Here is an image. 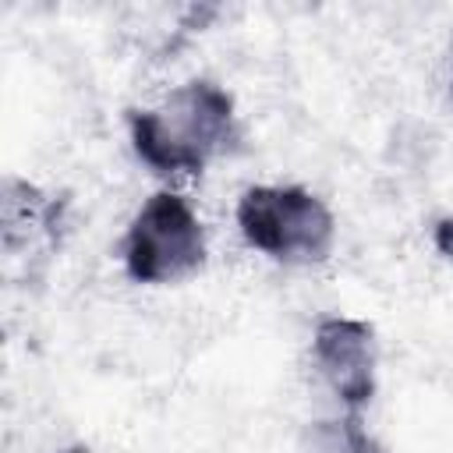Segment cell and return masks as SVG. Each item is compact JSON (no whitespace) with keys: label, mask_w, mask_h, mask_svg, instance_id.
Returning <instances> with one entry per match:
<instances>
[{"label":"cell","mask_w":453,"mask_h":453,"mask_svg":"<svg viewBox=\"0 0 453 453\" xmlns=\"http://www.w3.org/2000/svg\"><path fill=\"white\" fill-rule=\"evenodd\" d=\"M0 209H4V244L14 248L18 244V234L32 237L35 230L46 226V198L35 184L21 180V177H4V198H0Z\"/></svg>","instance_id":"5"},{"label":"cell","mask_w":453,"mask_h":453,"mask_svg":"<svg viewBox=\"0 0 453 453\" xmlns=\"http://www.w3.org/2000/svg\"><path fill=\"white\" fill-rule=\"evenodd\" d=\"M301 453H368L361 414L340 411V414L308 421L301 432Z\"/></svg>","instance_id":"6"},{"label":"cell","mask_w":453,"mask_h":453,"mask_svg":"<svg viewBox=\"0 0 453 453\" xmlns=\"http://www.w3.org/2000/svg\"><path fill=\"white\" fill-rule=\"evenodd\" d=\"M308 361L340 411L361 414L379 393V340L357 315H322L311 326Z\"/></svg>","instance_id":"4"},{"label":"cell","mask_w":453,"mask_h":453,"mask_svg":"<svg viewBox=\"0 0 453 453\" xmlns=\"http://www.w3.org/2000/svg\"><path fill=\"white\" fill-rule=\"evenodd\" d=\"M449 78H453V35H449Z\"/></svg>","instance_id":"8"},{"label":"cell","mask_w":453,"mask_h":453,"mask_svg":"<svg viewBox=\"0 0 453 453\" xmlns=\"http://www.w3.org/2000/svg\"><path fill=\"white\" fill-rule=\"evenodd\" d=\"M127 142L149 173L163 180L198 177L237 142V103L219 81L188 78L127 113Z\"/></svg>","instance_id":"1"},{"label":"cell","mask_w":453,"mask_h":453,"mask_svg":"<svg viewBox=\"0 0 453 453\" xmlns=\"http://www.w3.org/2000/svg\"><path fill=\"white\" fill-rule=\"evenodd\" d=\"M120 269L138 287H173L191 280L209 258V230L195 202L163 184L131 212L120 244Z\"/></svg>","instance_id":"3"},{"label":"cell","mask_w":453,"mask_h":453,"mask_svg":"<svg viewBox=\"0 0 453 453\" xmlns=\"http://www.w3.org/2000/svg\"><path fill=\"white\" fill-rule=\"evenodd\" d=\"M57 453H88L85 446H64V449H57Z\"/></svg>","instance_id":"7"},{"label":"cell","mask_w":453,"mask_h":453,"mask_svg":"<svg viewBox=\"0 0 453 453\" xmlns=\"http://www.w3.org/2000/svg\"><path fill=\"white\" fill-rule=\"evenodd\" d=\"M241 241L276 265H319L333 255L340 223L329 202L304 184H251L237 195Z\"/></svg>","instance_id":"2"}]
</instances>
